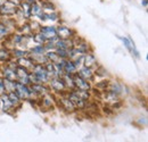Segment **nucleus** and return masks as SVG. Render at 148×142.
I'll return each instance as SVG.
<instances>
[{"label": "nucleus", "mask_w": 148, "mask_h": 142, "mask_svg": "<svg viewBox=\"0 0 148 142\" xmlns=\"http://www.w3.org/2000/svg\"><path fill=\"white\" fill-rule=\"evenodd\" d=\"M50 77L48 72L46 71L43 64H34L32 70L30 71V84L39 83V84H48Z\"/></svg>", "instance_id": "1"}, {"label": "nucleus", "mask_w": 148, "mask_h": 142, "mask_svg": "<svg viewBox=\"0 0 148 142\" xmlns=\"http://www.w3.org/2000/svg\"><path fill=\"white\" fill-rule=\"evenodd\" d=\"M15 92L17 93L19 98L22 99V101H30V100H38L34 97L32 90L30 88V85L27 84H22L19 82H16L15 84Z\"/></svg>", "instance_id": "2"}, {"label": "nucleus", "mask_w": 148, "mask_h": 142, "mask_svg": "<svg viewBox=\"0 0 148 142\" xmlns=\"http://www.w3.org/2000/svg\"><path fill=\"white\" fill-rule=\"evenodd\" d=\"M48 87H49L50 91L56 96H59V94L67 92L66 85H65L62 77H51L48 82Z\"/></svg>", "instance_id": "3"}, {"label": "nucleus", "mask_w": 148, "mask_h": 142, "mask_svg": "<svg viewBox=\"0 0 148 142\" xmlns=\"http://www.w3.org/2000/svg\"><path fill=\"white\" fill-rule=\"evenodd\" d=\"M56 32H57V38L63 39V40H71L75 36H77V33L74 29L65 25V24H62V23L56 25Z\"/></svg>", "instance_id": "4"}, {"label": "nucleus", "mask_w": 148, "mask_h": 142, "mask_svg": "<svg viewBox=\"0 0 148 142\" xmlns=\"http://www.w3.org/2000/svg\"><path fill=\"white\" fill-rule=\"evenodd\" d=\"M56 104L58 105V107L60 108V109H63L64 111H66V113H74L76 109H75V107L73 106V104L71 102V100L69 99V97H67V94L66 93H63V94H59V96H57L56 97Z\"/></svg>", "instance_id": "5"}, {"label": "nucleus", "mask_w": 148, "mask_h": 142, "mask_svg": "<svg viewBox=\"0 0 148 142\" xmlns=\"http://www.w3.org/2000/svg\"><path fill=\"white\" fill-rule=\"evenodd\" d=\"M17 8L15 5L10 3L9 1H6L1 7H0V18H8V17H14Z\"/></svg>", "instance_id": "6"}, {"label": "nucleus", "mask_w": 148, "mask_h": 142, "mask_svg": "<svg viewBox=\"0 0 148 142\" xmlns=\"http://www.w3.org/2000/svg\"><path fill=\"white\" fill-rule=\"evenodd\" d=\"M38 100L40 101L42 108H45V109H53L56 104V96L53 92H48V93L43 94L42 97H40Z\"/></svg>", "instance_id": "7"}, {"label": "nucleus", "mask_w": 148, "mask_h": 142, "mask_svg": "<svg viewBox=\"0 0 148 142\" xmlns=\"http://www.w3.org/2000/svg\"><path fill=\"white\" fill-rule=\"evenodd\" d=\"M15 73H16V82L30 85V71L29 70L17 65L15 68Z\"/></svg>", "instance_id": "8"}, {"label": "nucleus", "mask_w": 148, "mask_h": 142, "mask_svg": "<svg viewBox=\"0 0 148 142\" xmlns=\"http://www.w3.org/2000/svg\"><path fill=\"white\" fill-rule=\"evenodd\" d=\"M66 94H67L69 99L71 100V102L73 104V106L75 107V109H86V107H87V104H88V102L84 101L83 99H81V98L74 92V90L67 91Z\"/></svg>", "instance_id": "9"}, {"label": "nucleus", "mask_w": 148, "mask_h": 142, "mask_svg": "<svg viewBox=\"0 0 148 142\" xmlns=\"http://www.w3.org/2000/svg\"><path fill=\"white\" fill-rule=\"evenodd\" d=\"M74 79V85H75V89L77 90H82V91H90L92 89V83H90L89 81L80 77L77 74L73 75Z\"/></svg>", "instance_id": "10"}, {"label": "nucleus", "mask_w": 148, "mask_h": 142, "mask_svg": "<svg viewBox=\"0 0 148 142\" xmlns=\"http://www.w3.org/2000/svg\"><path fill=\"white\" fill-rule=\"evenodd\" d=\"M59 20H60V13L58 10H55V12H45L40 22L41 24L43 23L54 24V23H58Z\"/></svg>", "instance_id": "11"}, {"label": "nucleus", "mask_w": 148, "mask_h": 142, "mask_svg": "<svg viewBox=\"0 0 148 142\" xmlns=\"http://www.w3.org/2000/svg\"><path fill=\"white\" fill-rule=\"evenodd\" d=\"M80 77L89 81L90 83L95 82V79H96V75H95V71L92 68H89V67H86V66H81L80 68H77V73H76Z\"/></svg>", "instance_id": "12"}, {"label": "nucleus", "mask_w": 148, "mask_h": 142, "mask_svg": "<svg viewBox=\"0 0 148 142\" xmlns=\"http://www.w3.org/2000/svg\"><path fill=\"white\" fill-rule=\"evenodd\" d=\"M122 42H123V44H124V47L128 49V51L130 53H132V56H134V57H137V58H139L140 56H139V51L137 50V48H136V46H134V42L132 41V39L130 38V36H117Z\"/></svg>", "instance_id": "13"}, {"label": "nucleus", "mask_w": 148, "mask_h": 142, "mask_svg": "<svg viewBox=\"0 0 148 142\" xmlns=\"http://www.w3.org/2000/svg\"><path fill=\"white\" fill-rule=\"evenodd\" d=\"M30 88L32 90L34 97L39 99L40 97H42L43 94L48 93V92H51L48 84H39V83H33V84H30Z\"/></svg>", "instance_id": "14"}, {"label": "nucleus", "mask_w": 148, "mask_h": 142, "mask_svg": "<svg viewBox=\"0 0 148 142\" xmlns=\"http://www.w3.org/2000/svg\"><path fill=\"white\" fill-rule=\"evenodd\" d=\"M82 66L92 68L93 71H95V70L99 66V64H98V60H97L96 56H95L92 53H88L83 56V63H82Z\"/></svg>", "instance_id": "15"}, {"label": "nucleus", "mask_w": 148, "mask_h": 142, "mask_svg": "<svg viewBox=\"0 0 148 142\" xmlns=\"http://www.w3.org/2000/svg\"><path fill=\"white\" fill-rule=\"evenodd\" d=\"M42 36H45L47 40H51L54 38H57V32H56V25H42L40 31Z\"/></svg>", "instance_id": "16"}, {"label": "nucleus", "mask_w": 148, "mask_h": 142, "mask_svg": "<svg viewBox=\"0 0 148 142\" xmlns=\"http://www.w3.org/2000/svg\"><path fill=\"white\" fill-rule=\"evenodd\" d=\"M43 13H45V12H43L41 5L38 2L37 0H36L33 3H31V18H36V19H38V20L40 22L41 18H42ZM40 23H41V22H40Z\"/></svg>", "instance_id": "17"}, {"label": "nucleus", "mask_w": 148, "mask_h": 142, "mask_svg": "<svg viewBox=\"0 0 148 142\" xmlns=\"http://www.w3.org/2000/svg\"><path fill=\"white\" fill-rule=\"evenodd\" d=\"M0 99H1V111L7 113V114H12L13 111H15V108L9 101L7 93H3L2 96H0Z\"/></svg>", "instance_id": "18"}, {"label": "nucleus", "mask_w": 148, "mask_h": 142, "mask_svg": "<svg viewBox=\"0 0 148 142\" xmlns=\"http://www.w3.org/2000/svg\"><path fill=\"white\" fill-rule=\"evenodd\" d=\"M14 31H15V30H13L12 27H9V26L0 18V42L3 41V40H6Z\"/></svg>", "instance_id": "19"}, {"label": "nucleus", "mask_w": 148, "mask_h": 142, "mask_svg": "<svg viewBox=\"0 0 148 142\" xmlns=\"http://www.w3.org/2000/svg\"><path fill=\"white\" fill-rule=\"evenodd\" d=\"M107 90H108L110 92H112V93H114V94H116V96L120 97V96L123 93L124 87H123V84L120 83L119 81H110V84H108Z\"/></svg>", "instance_id": "20"}, {"label": "nucleus", "mask_w": 148, "mask_h": 142, "mask_svg": "<svg viewBox=\"0 0 148 142\" xmlns=\"http://www.w3.org/2000/svg\"><path fill=\"white\" fill-rule=\"evenodd\" d=\"M7 97H8L9 101L12 102V105L14 106L15 109H19L21 107L23 106V101H22V99L17 96V93H16L15 91L7 92Z\"/></svg>", "instance_id": "21"}, {"label": "nucleus", "mask_w": 148, "mask_h": 142, "mask_svg": "<svg viewBox=\"0 0 148 142\" xmlns=\"http://www.w3.org/2000/svg\"><path fill=\"white\" fill-rule=\"evenodd\" d=\"M16 64H17L18 66H22V67L29 70V71H31L32 67L34 66V61H33L29 56H25V57H22V58L16 59Z\"/></svg>", "instance_id": "22"}, {"label": "nucleus", "mask_w": 148, "mask_h": 142, "mask_svg": "<svg viewBox=\"0 0 148 142\" xmlns=\"http://www.w3.org/2000/svg\"><path fill=\"white\" fill-rule=\"evenodd\" d=\"M18 9L22 12L23 16H24V18H25L26 20L31 19V5H30L26 0H23V1L21 2V5L18 6Z\"/></svg>", "instance_id": "23"}, {"label": "nucleus", "mask_w": 148, "mask_h": 142, "mask_svg": "<svg viewBox=\"0 0 148 142\" xmlns=\"http://www.w3.org/2000/svg\"><path fill=\"white\" fill-rule=\"evenodd\" d=\"M10 60H13V56L9 49L7 48H3L1 47L0 48V64L3 65V64H7L9 63Z\"/></svg>", "instance_id": "24"}, {"label": "nucleus", "mask_w": 148, "mask_h": 142, "mask_svg": "<svg viewBox=\"0 0 148 142\" xmlns=\"http://www.w3.org/2000/svg\"><path fill=\"white\" fill-rule=\"evenodd\" d=\"M38 2L41 5L43 12H55L57 10L55 2L53 0H37Z\"/></svg>", "instance_id": "25"}, {"label": "nucleus", "mask_w": 148, "mask_h": 142, "mask_svg": "<svg viewBox=\"0 0 148 142\" xmlns=\"http://www.w3.org/2000/svg\"><path fill=\"white\" fill-rule=\"evenodd\" d=\"M10 53H12V56H13V59H15V60L29 55V51L26 49H23L21 47H15L14 49L10 50Z\"/></svg>", "instance_id": "26"}, {"label": "nucleus", "mask_w": 148, "mask_h": 142, "mask_svg": "<svg viewBox=\"0 0 148 142\" xmlns=\"http://www.w3.org/2000/svg\"><path fill=\"white\" fill-rule=\"evenodd\" d=\"M65 85H66V89L67 91H71V90L75 89V85H74V79H73V75H67V74H64L62 76Z\"/></svg>", "instance_id": "27"}, {"label": "nucleus", "mask_w": 148, "mask_h": 142, "mask_svg": "<svg viewBox=\"0 0 148 142\" xmlns=\"http://www.w3.org/2000/svg\"><path fill=\"white\" fill-rule=\"evenodd\" d=\"M27 24H29L30 30H31L32 33L39 32L40 29H41V26H42V24H41L38 19H36V18H31V19H29V20H27Z\"/></svg>", "instance_id": "28"}, {"label": "nucleus", "mask_w": 148, "mask_h": 142, "mask_svg": "<svg viewBox=\"0 0 148 142\" xmlns=\"http://www.w3.org/2000/svg\"><path fill=\"white\" fill-rule=\"evenodd\" d=\"M2 81H3V87H5V91H6V93H7V92L15 91V84H16V81H12V80H8V79H2Z\"/></svg>", "instance_id": "29"}, {"label": "nucleus", "mask_w": 148, "mask_h": 142, "mask_svg": "<svg viewBox=\"0 0 148 142\" xmlns=\"http://www.w3.org/2000/svg\"><path fill=\"white\" fill-rule=\"evenodd\" d=\"M46 58L48 61L50 63H58L60 60L59 56L57 55L55 50H49V51H46Z\"/></svg>", "instance_id": "30"}, {"label": "nucleus", "mask_w": 148, "mask_h": 142, "mask_svg": "<svg viewBox=\"0 0 148 142\" xmlns=\"http://www.w3.org/2000/svg\"><path fill=\"white\" fill-rule=\"evenodd\" d=\"M32 38H33V41H34L36 44H45L47 42V39L42 36L40 32L32 33Z\"/></svg>", "instance_id": "31"}, {"label": "nucleus", "mask_w": 148, "mask_h": 142, "mask_svg": "<svg viewBox=\"0 0 148 142\" xmlns=\"http://www.w3.org/2000/svg\"><path fill=\"white\" fill-rule=\"evenodd\" d=\"M108 84H110V80H101V81L97 82V83L95 84V87L97 88L98 91L103 92V91H106V90H107Z\"/></svg>", "instance_id": "32"}, {"label": "nucleus", "mask_w": 148, "mask_h": 142, "mask_svg": "<svg viewBox=\"0 0 148 142\" xmlns=\"http://www.w3.org/2000/svg\"><path fill=\"white\" fill-rule=\"evenodd\" d=\"M3 93H6V91H5V87H3V81H2V77L0 76V96H2Z\"/></svg>", "instance_id": "33"}, {"label": "nucleus", "mask_w": 148, "mask_h": 142, "mask_svg": "<svg viewBox=\"0 0 148 142\" xmlns=\"http://www.w3.org/2000/svg\"><path fill=\"white\" fill-rule=\"evenodd\" d=\"M7 1H9L10 3H13V5H15L16 7H18L19 5H21V2H22L23 0H7Z\"/></svg>", "instance_id": "34"}, {"label": "nucleus", "mask_w": 148, "mask_h": 142, "mask_svg": "<svg viewBox=\"0 0 148 142\" xmlns=\"http://www.w3.org/2000/svg\"><path fill=\"white\" fill-rule=\"evenodd\" d=\"M141 6H143L144 8H147V7H148V1H147V0H141Z\"/></svg>", "instance_id": "35"}, {"label": "nucleus", "mask_w": 148, "mask_h": 142, "mask_svg": "<svg viewBox=\"0 0 148 142\" xmlns=\"http://www.w3.org/2000/svg\"><path fill=\"white\" fill-rule=\"evenodd\" d=\"M6 1H7V0H0V7H1V6H2V5L6 2Z\"/></svg>", "instance_id": "36"}, {"label": "nucleus", "mask_w": 148, "mask_h": 142, "mask_svg": "<svg viewBox=\"0 0 148 142\" xmlns=\"http://www.w3.org/2000/svg\"><path fill=\"white\" fill-rule=\"evenodd\" d=\"M0 111H1V99H0Z\"/></svg>", "instance_id": "37"}]
</instances>
